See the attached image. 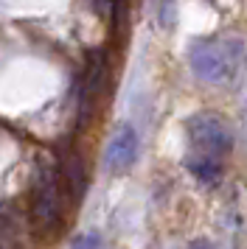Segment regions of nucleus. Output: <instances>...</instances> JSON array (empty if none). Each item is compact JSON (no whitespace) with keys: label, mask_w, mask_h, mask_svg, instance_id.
<instances>
[{"label":"nucleus","mask_w":247,"mask_h":249,"mask_svg":"<svg viewBox=\"0 0 247 249\" xmlns=\"http://www.w3.org/2000/svg\"><path fill=\"white\" fill-rule=\"evenodd\" d=\"M65 193L59 168H54L48 160H37L28 191V215L34 232L45 241L56 238L65 224Z\"/></svg>","instance_id":"1"},{"label":"nucleus","mask_w":247,"mask_h":249,"mask_svg":"<svg viewBox=\"0 0 247 249\" xmlns=\"http://www.w3.org/2000/svg\"><path fill=\"white\" fill-rule=\"evenodd\" d=\"M247 62V45L236 36L222 39H200L188 51V65L194 76L208 84L233 81Z\"/></svg>","instance_id":"2"},{"label":"nucleus","mask_w":247,"mask_h":249,"mask_svg":"<svg viewBox=\"0 0 247 249\" xmlns=\"http://www.w3.org/2000/svg\"><path fill=\"white\" fill-rule=\"evenodd\" d=\"M185 137L194 154H205L213 160H225L233 151V135L219 115L197 112L185 121Z\"/></svg>","instance_id":"3"},{"label":"nucleus","mask_w":247,"mask_h":249,"mask_svg":"<svg viewBox=\"0 0 247 249\" xmlns=\"http://www.w3.org/2000/svg\"><path fill=\"white\" fill-rule=\"evenodd\" d=\"M138 151H141L138 132L129 124H118L110 143H107V151H104V168L115 177H121L138 162Z\"/></svg>","instance_id":"4"},{"label":"nucleus","mask_w":247,"mask_h":249,"mask_svg":"<svg viewBox=\"0 0 247 249\" xmlns=\"http://www.w3.org/2000/svg\"><path fill=\"white\" fill-rule=\"evenodd\" d=\"M104 84H107V59L101 53H93L87 68H84L82 90H79V115H82V121H87L90 112L96 109L101 92H104Z\"/></svg>","instance_id":"5"},{"label":"nucleus","mask_w":247,"mask_h":249,"mask_svg":"<svg viewBox=\"0 0 247 249\" xmlns=\"http://www.w3.org/2000/svg\"><path fill=\"white\" fill-rule=\"evenodd\" d=\"M59 174H62V185H65L70 202H79L84 196V191H87V174H84V162H82V157L76 151L65 154Z\"/></svg>","instance_id":"6"},{"label":"nucleus","mask_w":247,"mask_h":249,"mask_svg":"<svg viewBox=\"0 0 247 249\" xmlns=\"http://www.w3.org/2000/svg\"><path fill=\"white\" fill-rule=\"evenodd\" d=\"M183 162H185V168H188L191 177L197 182H202V185H219V179H222V160H213V157H205V154L188 151Z\"/></svg>","instance_id":"7"},{"label":"nucleus","mask_w":247,"mask_h":249,"mask_svg":"<svg viewBox=\"0 0 247 249\" xmlns=\"http://www.w3.org/2000/svg\"><path fill=\"white\" fill-rule=\"evenodd\" d=\"M22 241L20 213L11 204H0V249H17Z\"/></svg>","instance_id":"8"},{"label":"nucleus","mask_w":247,"mask_h":249,"mask_svg":"<svg viewBox=\"0 0 247 249\" xmlns=\"http://www.w3.org/2000/svg\"><path fill=\"white\" fill-rule=\"evenodd\" d=\"M67 249H104L101 247V235L99 232H82L70 241V247Z\"/></svg>","instance_id":"9"},{"label":"nucleus","mask_w":247,"mask_h":249,"mask_svg":"<svg viewBox=\"0 0 247 249\" xmlns=\"http://www.w3.org/2000/svg\"><path fill=\"white\" fill-rule=\"evenodd\" d=\"M185 249H219V247H216L213 241H208V238H194Z\"/></svg>","instance_id":"10"}]
</instances>
